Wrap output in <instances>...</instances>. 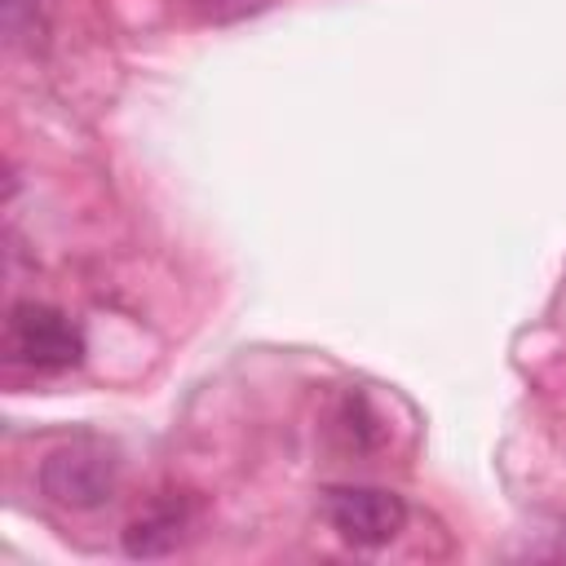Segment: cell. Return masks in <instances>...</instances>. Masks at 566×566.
Returning a JSON list of instances; mask_svg holds the SVG:
<instances>
[{
	"mask_svg": "<svg viewBox=\"0 0 566 566\" xmlns=\"http://www.w3.org/2000/svg\"><path fill=\"white\" fill-rule=\"evenodd\" d=\"M4 354L31 371H66L84 358V332L44 301H18L4 318Z\"/></svg>",
	"mask_w": 566,
	"mask_h": 566,
	"instance_id": "6da1fadb",
	"label": "cell"
},
{
	"mask_svg": "<svg viewBox=\"0 0 566 566\" xmlns=\"http://www.w3.org/2000/svg\"><path fill=\"white\" fill-rule=\"evenodd\" d=\"M186 539V513L181 509H155V513H146V517H137L128 531H124V548L133 553V557H164V553H172L177 544Z\"/></svg>",
	"mask_w": 566,
	"mask_h": 566,
	"instance_id": "277c9868",
	"label": "cell"
},
{
	"mask_svg": "<svg viewBox=\"0 0 566 566\" xmlns=\"http://www.w3.org/2000/svg\"><path fill=\"white\" fill-rule=\"evenodd\" d=\"M115 486H119V455L93 438L66 442L40 464V491L66 509H97L115 495Z\"/></svg>",
	"mask_w": 566,
	"mask_h": 566,
	"instance_id": "7a4b0ae2",
	"label": "cell"
},
{
	"mask_svg": "<svg viewBox=\"0 0 566 566\" xmlns=\"http://www.w3.org/2000/svg\"><path fill=\"white\" fill-rule=\"evenodd\" d=\"M323 517L332 531L354 548H380L402 535L407 526V500L385 486H327L323 491Z\"/></svg>",
	"mask_w": 566,
	"mask_h": 566,
	"instance_id": "3957f363",
	"label": "cell"
},
{
	"mask_svg": "<svg viewBox=\"0 0 566 566\" xmlns=\"http://www.w3.org/2000/svg\"><path fill=\"white\" fill-rule=\"evenodd\" d=\"M270 0H195V9L212 22H230V18H243V13H256L265 9Z\"/></svg>",
	"mask_w": 566,
	"mask_h": 566,
	"instance_id": "5b68a950",
	"label": "cell"
}]
</instances>
